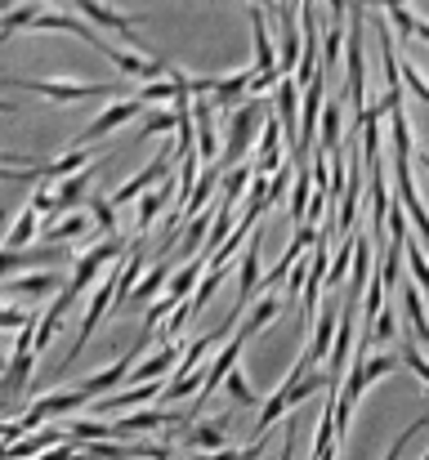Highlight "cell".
Returning <instances> with one entry per match:
<instances>
[{
	"label": "cell",
	"mask_w": 429,
	"mask_h": 460,
	"mask_svg": "<svg viewBox=\"0 0 429 460\" xmlns=\"http://www.w3.org/2000/svg\"><path fill=\"white\" fill-rule=\"evenodd\" d=\"M67 438L72 443H99V438H112V425L108 420H72Z\"/></svg>",
	"instance_id": "obj_39"
},
{
	"label": "cell",
	"mask_w": 429,
	"mask_h": 460,
	"mask_svg": "<svg viewBox=\"0 0 429 460\" xmlns=\"http://www.w3.org/2000/svg\"><path fill=\"white\" fill-rule=\"evenodd\" d=\"M112 434H143V429H170V425H183V416L165 411V407H143V411H126L117 420H108Z\"/></svg>",
	"instance_id": "obj_13"
},
{
	"label": "cell",
	"mask_w": 429,
	"mask_h": 460,
	"mask_svg": "<svg viewBox=\"0 0 429 460\" xmlns=\"http://www.w3.org/2000/svg\"><path fill=\"white\" fill-rule=\"evenodd\" d=\"M201 278H206V255H192V260H188L170 282H165V296H170V300H183V296H192V291H197V282H201Z\"/></svg>",
	"instance_id": "obj_24"
},
{
	"label": "cell",
	"mask_w": 429,
	"mask_h": 460,
	"mask_svg": "<svg viewBox=\"0 0 429 460\" xmlns=\"http://www.w3.org/2000/svg\"><path fill=\"white\" fill-rule=\"evenodd\" d=\"M278 121L290 139V156H299V85H295V76L278 81Z\"/></svg>",
	"instance_id": "obj_14"
},
{
	"label": "cell",
	"mask_w": 429,
	"mask_h": 460,
	"mask_svg": "<svg viewBox=\"0 0 429 460\" xmlns=\"http://www.w3.org/2000/svg\"><path fill=\"white\" fill-rule=\"evenodd\" d=\"M416 36H421V40L429 45V22H416Z\"/></svg>",
	"instance_id": "obj_53"
},
{
	"label": "cell",
	"mask_w": 429,
	"mask_h": 460,
	"mask_svg": "<svg viewBox=\"0 0 429 460\" xmlns=\"http://www.w3.org/2000/svg\"><path fill=\"white\" fill-rule=\"evenodd\" d=\"M31 322H36V313H31V308L0 305V331H22V326H31Z\"/></svg>",
	"instance_id": "obj_47"
},
{
	"label": "cell",
	"mask_w": 429,
	"mask_h": 460,
	"mask_svg": "<svg viewBox=\"0 0 429 460\" xmlns=\"http://www.w3.org/2000/svg\"><path fill=\"white\" fill-rule=\"evenodd\" d=\"M81 402H90L81 389H54V394L36 398V402L18 416V425H22V434H36V429H45V420H49V416H67V411H76Z\"/></svg>",
	"instance_id": "obj_4"
},
{
	"label": "cell",
	"mask_w": 429,
	"mask_h": 460,
	"mask_svg": "<svg viewBox=\"0 0 429 460\" xmlns=\"http://www.w3.org/2000/svg\"><path fill=\"white\" fill-rule=\"evenodd\" d=\"M9 85H18V90H31V94H40V99H54V103H81V99H103L117 81H22V76H4Z\"/></svg>",
	"instance_id": "obj_2"
},
{
	"label": "cell",
	"mask_w": 429,
	"mask_h": 460,
	"mask_svg": "<svg viewBox=\"0 0 429 460\" xmlns=\"http://www.w3.org/2000/svg\"><path fill=\"white\" fill-rule=\"evenodd\" d=\"M251 31H255V72L260 76L278 72V54H273V36H269V22H264V4H251Z\"/></svg>",
	"instance_id": "obj_22"
},
{
	"label": "cell",
	"mask_w": 429,
	"mask_h": 460,
	"mask_svg": "<svg viewBox=\"0 0 429 460\" xmlns=\"http://www.w3.org/2000/svg\"><path fill=\"white\" fill-rule=\"evenodd\" d=\"M224 429H228L224 420H201V425H188V438L183 443L192 452H201V456L206 452H224Z\"/></svg>",
	"instance_id": "obj_25"
},
{
	"label": "cell",
	"mask_w": 429,
	"mask_h": 460,
	"mask_svg": "<svg viewBox=\"0 0 429 460\" xmlns=\"http://www.w3.org/2000/svg\"><path fill=\"white\" fill-rule=\"evenodd\" d=\"M170 165H174V148H161L156 161H147L139 174H130L117 192H112V206H126V201H135L143 197V188H152V183H161V179H170Z\"/></svg>",
	"instance_id": "obj_10"
},
{
	"label": "cell",
	"mask_w": 429,
	"mask_h": 460,
	"mask_svg": "<svg viewBox=\"0 0 429 460\" xmlns=\"http://www.w3.org/2000/svg\"><path fill=\"white\" fill-rule=\"evenodd\" d=\"M58 443H67V429H58V425H45V429H36L31 438L22 434L9 452H4V460H36V456H45V452H54Z\"/></svg>",
	"instance_id": "obj_17"
},
{
	"label": "cell",
	"mask_w": 429,
	"mask_h": 460,
	"mask_svg": "<svg viewBox=\"0 0 429 460\" xmlns=\"http://www.w3.org/2000/svg\"><path fill=\"white\" fill-rule=\"evenodd\" d=\"M255 76H260V72H255V63H251V67H237L233 76H215L210 103H215V108H228V112H233V108L242 103V94H251V81H255Z\"/></svg>",
	"instance_id": "obj_16"
},
{
	"label": "cell",
	"mask_w": 429,
	"mask_h": 460,
	"mask_svg": "<svg viewBox=\"0 0 429 460\" xmlns=\"http://www.w3.org/2000/svg\"><path fill=\"white\" fill-rule=\"evenodd\" d=\"M398 358H403V367H412V371H416V380H421V385H429V358L421 353L416 335H403V353H398Z\"/></svg>",
	"instance_id": "obj_40"
},
{
	"label": "cell",
	"mask_w": 429,
	"mask_h": 460,
	"mask_svg": "<svg viewBox=\"0 0 429 460\" xmlns=\"http://www.w3.org/2000/svg\"><path fill=\"white\" fill-rule=\"evenodd\" d=\"M237 264H242V273H237V313H242V308H246V300H255V296H260V278H264V273H260V237H251V246H242V260H237Z\"/></svg>",
	"instance_id": "obj_18"
},
{
	"label": "cell",
	"mask_w": 429,
	"mask_h": 460,
	"mask_svg": "<svg viewBox=\"0 0 429 460\" xmlns=\"http://www.w3.org/2000/svg\"><path fill=\"white\" fill-rule=\"evenodd\" d=\"M331 344H335V317H331V313H322V317L313 322V344L304 349V353H308V362H322V358L331 353Z\"/></svg>",
	"instance_id": "obj_34"
},
{
	"label": "cell",
	"mask_w": 429,
	"mask_h": 460,
	"mask_svg": "<svg viewBox=\"0 0 429 460\" xmlns=\"http://www.w3.org/2000/svg\"><path fill=\"white\" fill-rule=\"evenodd\" d=\"M0 224H4V215H0Z\"/></svg>",
	"instance_id": "obj_59"
},
{
	"label": "cell",
	"mask_w": 429,
	"mask_h": 460,
	"mask_svg": "<svg viewBox=\"0 0 429 460\" xmlns=\"http://www.w3.org/2000/svg\"><path fill=\"white\" fill-rule=\"evenodd\" d=\"M31 31H72V36H81L85 45H94L99 54L108 49V36H99L90 22H81V18H72V13H58V9H45V13L31 22Z\"/></svg>",
	"instance_id": "obj_12"
},
{
	"label": "cell",
	"mask_w": 429,
	"mask_h": 460,
	"mask_svg": "<svg viewBox=\"0 0 429 460\" xmlns=\"http://www.w3.org/2000/svg\"><path fill=\"white\" fill-rule=\"evenodd\" d=\"M4 367H9V358H4V353H0V371H4Z\"/></svg>",
	"instance_id": "obj_56"
},
{
	"label": "cell",
	"mask_w": 429,
	"mask_h": 460,
	"mask_svg": "<svg viewBox=\"0 0 429 460\" xmlns=\"http://www.w3.org/2000/svg\"><path fill=\"white\" fill-rule=\"evenodd\" d=\"M112 296H117V273H108L103 282H94V296H90V308H85V317H81V335L72 340V349H67V358H63V367H72L76 358H81V349H85V340L94 335V326L103 322V313L112 308Z\"/></svg>",
	"instance_id": "obj_6"
},
{
	"label": "cell",
	"mask_w": 429,
	"mask_h": 460,
	"mask_svg": "<svg viewBox=\"0 0 429 460\" xmlns=\"http://www.w3.org/2000/svg\"><path fill=\"white\" fill-rule=\"evenodd\" d=\"M403 260H407V269H412V278H416V287H421V296L429 291V260L425 251L416 246V242H403Z\"/></svg>",
	"instance_id": "obj_41"
},
{
	"label": "cell",
	"mask_w": 429,
	"mask_h": 460,
	"mask_svg": "<svg viewBox=\"0 0 429 460\" xmlns=\"http://www.w3.org/2000/svg\"><path fill=\"white\" fill-rule=\"evenodd\" d=\"M94 228V215H85V210H67L58 224H49V228H40V242L45 246H63V242H81L85 233Z\"/></svg>",
	"instance_id": "obj_20"
},
{
	"label": "cell",
	"mask_w": 429,
	"mask_h": 460,
	"mask_svg": "<svg viewBox=\"0 0 429 460\" xmlns=\"http://www.w3.org/2000/svg\"><path fill=\"white\" fill-rule=\"evenodd\" d=\"M170 130H179V108L170 112V108H156V112H147L139 126V139H156V135H170Z\"/></svg>",
	"instance_id": "obj_38"
},
{
	"label": "cell",
	"mask_w": 429,
	"mask_h": 460,
	"mask_svg": "<svg viewBox=\"0 0 429 460\" xmlns=\"http://www.w3.org/2000/svg\"><path fill=\"white\" fill-rule=\"evenodd\" d=\"M278 313H282V300H278V296H260V305L251 308V317L242 322V331H246V335H260V331H264Z\"/></svg>",
	"instance_id": "obj_37"
},
{
	"label": "cell",
	"mask_w": 429,
	"mask_h": 460,
	"mask_svg": "<svg viewBox=\"0 0 429 460\" xmlns=\"http://www.w3.org/2000/svg\"><path fill=\"white\" fill-rule=\"evenodd\" d=\"M108 63L121 72V76H135V81H152V76H165L170 72V63L165 58H147V54H135V49H126V45H112L108 40Z\"/></svg>",
	"instance_id": "obj_11"
},
{
	"label": "cell",
	"mask_w": 429,
	"mask_h": 460,
	"mask_svg": "<svg viewBox=\"0 0 429 460\" xmlns=\"http://www.w3.org/2000/svg\"><path fill=\"white\" fill-rule=\"evenodd\" d=\"M121 251H130L121 237H103V242H94V246H90V251L76 260V269H72V278H67V287H63V291L76 300L85 287H94V282H99V273L108 269V260H117Z\"/></svg>",
	"instance_id": "obj_3"
},
{
	"label": "cell",
	"mask_w": 429,
	"mask_h": 460,
	"mask_svg": "<svg viewBox=\"0 0 429 460\" xmlns=\"http://www.w3.org/2000/svg\"><path fill=\"white\" fill-rule=\"evenodd\" d=\"M139 108H143L139 94H135V99H117V103H108V108H103V112H99V117H94V121H90V126L76 135V144H72V148H85V144H94V139H103V135L121 130L130 117H139Z\"/></svg>",
	"instance_id": "obj_8"
},
{
	"label": "cell",
	"mask_w": 429,
	"mask_h": 460,
	"mask_svg": "<svg viewBox=\"0 0 429 460\" xmlns=\"http://www.w3.org/2000/svg\"><path fill=\"white\" fill-rule=\"evenodd\" d=\"M398 67H403V90H412V94L429 108V81L421 76V67H416V63H407V58H398Z\"/></svg>",
	"instance_id": "obj_43"
},
{
	"label": "cell",
	"mask_w": 429,
	"mask_h": 460,
	"mask_svg": "<svg viewBox=\"0 0 429 460\" xmlns=\"http://www.w3.org/2000/svg\"><path fill=\"white\" fill-rule=\"evenodd\" d=\"M358 4H367V9H380V0H358Z\"/></svg>",
	"instance_id": "obj_55"
},
{
	"label": "cell",
	"mask_w": 429,
	"mask_h": 460,
	"mask_svg": "<svg viewBox=\"0 0 429 460\" xmlns=\"http://www.w3.org/2000/svg\"><path fill=\"white\" fill-rule=\"evenodd\" d=\"M174 362H179V344H170V340H165V344H161V349H156V353L143 362L139 371H135V385H147V380H165V376L174 371Z\"/></svg>",
	"instance_id": "obj_23"
},
{
	"label": "cell",
	"mask_w": 429,
	"mask_h": 460,
	"mask_svg": "<svg viewBox=\"0 0 429 460\" xmlns=\"http://www.w3.org/2000/svg\"><path fill=\"white\" fill-rule=\"evenodd\" d=\"M317 117H322V76H317L313 85H304V99H299V156L313 153Z\"/></svg>",
	"instance_id": "obj_19"
},
{
	"label": "cell",
	"mask_w": 429,
	"mask_h": 460,
	"mask_svg": "<svg viewBox=\"0 0 429 460\" xmlns=\"http://www.w3.org/2000/svg\"><path fill=\"white\" fill-rule=\"evenodd\" d=\"M36 4H58V0H36Z\"/></svg>",
	"instance_id": "obj_57"
},
{
	"label": "cell",
	"mask_w": 429,
	"mask_h": 460,
	"mask_svg": "<svg viewBox=\"0 0 429 460\" xmlns=\"http://www.w3.org/2000/svg\"><path fill=\"white\" fill-rule=\"evenodd\" d=\"M326 9H331V18H335V22H344V13H349V4H344V0H326Z\"/></svg>",
	"instance_id": "obj_50"
},
{
	"label": "cell",
	"mask_w": 429,
	"mask_h": 460,
	"mask_svg": "<svg viewBox=\"0 0 429 460\" xmlns=\"http://www.w3.org/2000/svg\"><path fill=\"white\" fill-rule=\"evenodd\" d=\"M308 197H313V170H299L295 183H290V219H295V224H304V215H308Z\"/></svg>",
	"instance_id": "obj_36"
},
{
	"label": "cell",
	"mask_w": 429,
	"mask_h": 460,
	"mask_svg": "<svg viewBox=\"0 0 429 460\" xmlns=\"http://www.w3.org/2000/svg\"><path fill=\"white\" fill-rule=\"evenodd\" d=\"M54 291H63V278L58 273H49V269H31V273H22V278H4L0 282V296H54Z\"/></svg>",
	"instance_id": "obj_15"
},
{
	"label": "cell",
	"mask_w": 429,
	"mask_h": 460,
	"mask_svg": "<svg viewBox=\"0 0 429 460\" xmlns=\"http://www.w3.org/2000/svg\"><path fill=\"white\" fill-rule=\"evenodd\" d=\"M421 460H429V452H425V456H421Z\"/></svg>",
	"instance_id": "obj_58"
},
{
	"label": "cell",
	"mask_w": 429,
	"mask_h": 460,
	"mask_svg": "<svg viewBox=\"0 0 429 460\" xmlns=\"http://www.w3.org/2000/svg\"><path fill=\"white\" fill-rule=\"evenodd\" d=\"M94 165V156L81 153V148H72V153L54 156V161H45V170H40V179H72V174H81V170H90Z\"/></svg>",
	"instance_id": "obj_30"
},
{
	"label": "cell",
	"mask_w": 429,
	"mask_h": 460,
	"mask_svg": "<svg viewBox=\"0 0 429 460\" xmlns=\"http://www.w3.org/2000/svg\"><path fill=\"white\" fill-rule=\"evenodd\" d=\"M322 389H331V376L313 371L308 353H299V362L290 367V376L273 389V398L264 402V411H260V420H255V443H264V438H269V429L282 420L290 407H299L304 398H313V394H322Z\"/></svg>",
	"instance_id": "obj_1"
},
{
	"label": "cell",
	"mask_w": 429,
	"mask_h": 460,
	"mask_svg": "<svg viewBox=\"0 0 429 460\" xmlns=\"http://www.w3.org/2000/svg\"><path fill=\"white\" fill-rule=\"evenodd\" d=\"M67 308H72V296L67 291H58L54 296V305L45 308V317H40V326H36V358H40V349L58 335V326H63V317H67Z\"/></svg>",
	"instance_id": "obj_26"
},
{
	"label": "cell",
	"mask_w": 429,
	"mask_h": 460,
	"mask_svg": "<svg viewBox=\"0 0 429 460\" xmlns=\"http://www.w3.org/2000/svg\"><path fill=\"white\" fill-rule=\"evenodd\" d=\"M72 4L85 9V18L99 22L103 31H117L126 45H139V18H135V13H121V9H112V4H103V0H72Z\"/></svg>",
	"instance_id": "obj_9"
},
{
	"label": "cell",
	"mask_w": 429,
	"mask_h": 460,
	"mask_svg": "<svg viewBox=\"0 0 429 460\" xmlns=\"http://www.w3.org/2000/svg\"><path fill=\"white\" fill-rule=\"evenodd\" d=\"M264 117L269 112H260L255 103L251 108H233V117H228V148H224V165H242V156L251 148V139L264 130Z\"/></svg>",
	"instance_id": "obj_5"
},
{
	"label": "cell",
	"mask_w": 429,
	"mask_h": 460,
	"mask_svg": "<svg viewBox=\"0 0 429 460\" xmlns=\"http://www.w3.org/2000/svg\"><path fill=\"white\" fill-rule=\"evenodd\" d=\"M340 135H344V103L331 99L326 112H322V144L313 153H340Z\"/></svg>",
	"instance_id": "obj_27"
},
{
	"label": "cell",
	"mask_w": 429,
	"mask_h": 460,
	"mask_svg": "<svg viewBox=\"0 0 429 460\" xmlns=\"http://www.w3.org/2000/svg\"><path fill=\"white\" fill-rule=\"evenodd\" d=\"M260 447H264V443H255L251 452H228V447H224V452H206L201 460H255L260 456Z\"/></svg>",
	"instance_id": "obj_49"
},
{
	"label": "cell",
	"mask_w": 429,
	"mask_h": 460,
	"mask_svg": "<svg viewBox=\"0 0 429 460\" xmlns=\"http://www.w3.org/2000/svg\"><path fill=\"white\" fill-rule=\"evenodd\" d=\"M135 358H139V349H130V353H126V358H117L112 367L94 371V376H90L85 385H76V389H81L85 398H103V394H112V389H117V385L130 376V362H135Z\"/></svg>",
	"instance_id": "obj_21"
},
{
	"label": "cell",
	"mask_w": 429,
	"mask_h": 460,
	"mask_svg": "<svg viewBox=\"0 0 429 460\" xmlns=\"http://www.w3.org/2000/svg\"><path fill=\"white\" fill-rule=\"evenodd\" d=\"M290 438H295V425L286 420V447H282V456H278V460H295V456H290V452H295V443H290Z\"/></svg>",
	"instance_id": "obj_51"
},
{
	"label": "cell",
	"mask_w": 429,
	"mask_h": 460,
	"mask_svg": "<svg viewBox=\"0 0 429 460\" xmlns=\"http://www.w3.org/2000/svg\"><path fill=\"white\" fill-rule=\"evenodd\" d=\"M31 335H36V322L13 335V353H9V367H4V389H13V394L27 389L31 385V371H36V344H31Z\"/></svg>",
	"instance_id": "obj_7"
},
{
	"label": "cell",
	"mask_w": 429,
	"mask_h": 460,
	"mask_svg": "<svg viewBox=\"0 0 429 460\" xmlns=\"http://www.w3.org/2000/svg\"><path fill=\"white\" fill-rule=\"evenodd\" d=\"M36 219H40V215H36L31 206H22V210H18V219H13V228L4 233L0 251H27V246H31V237H36Z\"/></svg>",
	"instance_id": "obj_29"
},
{
	"label": "cell",
	"mask_w": 429,
	"mask_h": 460,
	"mask_svg": "<svg viewBox=\"0 0 429 460\" xmlns=\"http://www.w3.org/2000/svg\"><path fill=\"white\" fill-rule=\"evenodd\" d=\"M421 429H429V420H425V416H421V420H412V425H407V429H403V434H398V438H394V447H389V452H385V460H403V452H407V447H412V438H416V434H421Z\"/></svg>",
	"instance_id": "obj_45"
},
{
	"label": "cell",
	"mask_w": 429,
	"mask_h": 460,
	"mask_svg": "<svg viewBox=\"0 0 429 460\" xmlns=\"http://www.w3.org/2000/svg\"><path fill=\"white\" fill-rule=\"evenodd\" d=\"M0 112H4V117H13V112H18V108H13V103H4V99H0Z\"/></svg>",
	"instance_id": "obj_54"
},
{
	"label": "cell",
	"mask_w": 429,
	"mask_h": 460,
	"mask_svg": "<svg viewBox=\"0 0 429 460\" xmlns=\"http://www.w3.org/2000/svg\"><path fill=\"white\" fill-rule=\"evenodd\" d=\"M90 215H94L99 228H108V237H112V228H117V206L103 201V197H94V201H90Z\"/></svg>",
	"instance_id": "obj_48"
},
{
	"label": "cell",
	"mask_w": 429,
	"mask_h": 460,
	"mask_svg": "<svg viewBox=\"0 0 429 460\" xmlns=\"http://www.w3.org/2000/svg\"><path fill=\"white\" fill-rule=\"evenodd\" d=\"M174 308H179V300H170V296L152 300L147 313H143V335H147V331H156V326H161V317H165V313H174Z\"/></svg>",
	"instance_id": "obj_46"
},
{
	"label": "cell",
	"mask_w": 429,
	"mask_h": 460,
	"mask_svg": "<svg viewBox=\"0 0 429 460\" xmlns=\"http://www.w3.org/2000/svg\"><path fill=\"white\" fill-rule=\"evenodd\" d=\"M90 183H94V165H90V170H81V174H72V179H63V183H58V192H54V197H58V210H63V215H67V210H76V206L85 201Z\"/></svg>",
	"instance_id": "obj_28"
},
{
	"label": "cell",
	"mask_w": 429,
	"mask_h": 460,
	"mask_svg": "<svg viewBox=\"0 0 429 460\" xmlns=\"http://www.w3.org/2000/svg\"><path fill=\"white\" fill-rule=\"evenodd\" d=\"M251 179H255V165H246V161L233 165V170L219 179V188H224V201H219V206H237V197H242V188H246Z\"/></svg>",
	"instance_id": "obj_35"
},
{
	"label": "cell",
	"mask_w": 429,
	"mask_h": 460,
	"mask_svg": "<svg viewBox=\"0 0 429 460\" xmlns=\"http://www.w3.org/2000/svg\"><path fill=\"white\" fill-rule=\"evenodd\" d=\"M165 282H170V264H165V260H156V264L147 269V278L135 287V300H139V305L161 300V296H165Z\"/></svg>",
	"instance_id": "obj_32"
},
{
	"label": "cell",
	"mask_w": 429,
	"mask_h": 460,
	"mask_svg": "<svg viewBox=\"0 0 429 460\" xmlns=\"http://www.w3.org/2000/svg\"><path fill=\"white\" fill-rule=\"evenodd\" d=\"M170 197H174V183H170V179H161V188H152V192H147V197L139 201V215H135V228H139V237H143V228H147V224L161 215V206H165Z\"/></svg>",
	"instance_id": "obj_31"
},
{
	"label": "cell",
	"mask_w": 429,
	"mask_h": 460,
	"mask_svg": "<svg viewBox=\"0 0 429 460\" xmlns=\"http://www.w3.org/2000/svg\"><path fill=\"white\" fill-rule=\"evenodd\" d=\"M380 9L389 13V9H407V0H380Z\"/></svg>",
	"instance_id": "obj_52"
},
{
	"label": "cell",
	"mask_w": 429,
	"mask_h": 460,
	"mask_svg": "<svg viewBox=\"0 0 429 460\" xmlns=\"http://www.w3.org/2000/svg\"><path fill=\"white\" fill-rule=\"evenodd\" d=\"M224 389H228V398H233L237 407H260V398H255V389L246 385V376H242V371H233V376L224 380Z\"/></svg>",
	"instance_id": "obj_42"
},
{
	"label": "cell",
	"mask_w": 429,
	"mask_h": 460,
	"mask_svg": "<svg viewBox=\"0 0 429 460\" xmlns=\"http://www.w3.org/2000/svg\"><path fill=\"white\" fill-rule=\"evenodd\" d=\"M389 18H394V27H398V45H412L416 40V13L412 9H389Z\"/></svg>",
	"instance_id": "obj_44"
},
{
	"label": "cell",
	"mask_w": 429,
	"mask_h": 460,
	"mask_svg": "<svg viewBox=\"0 0 429 460\" xmlns=\"http://www.w3.org/2000/svg\"><path fill=\"white\" fill-rule=\"evenodd\" d=\"M344 40H349V27H344V22H331V31H326V49H322V63H317V76L340 67V58H344Z\"/></svg>",
	"instance_id": "obj_33"
}]
</instances>
